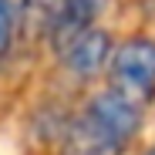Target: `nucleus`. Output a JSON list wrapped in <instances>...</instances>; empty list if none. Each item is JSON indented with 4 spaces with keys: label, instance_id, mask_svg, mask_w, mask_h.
Wrapping results in <instances>:
<instances>
[{
    "label": "nucleus",
    "instance_id": "nucleus-1",
    "mask_svg": "<svg viewBox=\"0 0 155 155\" xmlns=\"http://www.w3.org/2000/svg\"><path fill=\"white\" fill-rule=\"evenodd\" d=\"M142 125V105L108 88L88 98L68 135V155H121Z\"/></svg>",
    "mask_w": 155,
    "mask_h": 155
},
{
    "label": "nucleus",
    "instance_id": "nucleus-2",
    "mask_svg": "<svg viewBox=\"0 0 155 155\" xmlns=\"http://www.w3.org/2000/svg\"><path fill=\"white\" fill-rule=\"evenodd\" d=\"M111 88L121 91L125 98L145 101L155 98V41L148 37H128L125 44L115 47V54L108 61Z\"/></svg>",
    "mask_w": 155,
    "mask_h": 155
},
{
    "label": "nucleus",
    "instance_id": "nucleus-3",
    "mask_svg": "<svg viewBox=\"0 0 155 155\" xmlns=\"http://www.w3.org/2000/svg\"><path fill=\"white\" fill-rule=\"evenodd\" d=\"M111 54H115V47H111L108 34H105V31H98V27H91L88 34L78 37L71 47L61 51L64 68H68L74 78H94L101 68H108Z\"/></svg>",
    "mask_w": 155,
    "mask_h": 155
},
{
    "label": "nucleus",
    "instance_id": "nucleus-4",
    "mask_svg": "<svg viewBox=\"0 0 155 155\" xmlns=\"http://www.w3.org/2000/svg\"><path fill=\"white\" fill-rule=\"evenodd\" d=\"M94 17H98V0H64L51 14V44L58 51L71 47L81 34L94 27Z\"/></svg>",
    "mask_w": 155,
    "mask_h": 155
},
{
    "label": "nucleus",
    "instance_id": "nucleus-5",
    "mask_svg": "<svg viewBox=\"0 0 155 155\" xmlns=\"http://www.w3.org/2000/svg\"><path fill=\"white\" fill-rule=\"evenodd\" d=\"M14 24H17V0H0V58L7 54L14 41Z\"/></svg>",
    "mask_w": 155,
    "mask_h": 155
},
{
    "label": "nucleus",
    "instance_id": "nucleus-6",
    "mask_svg": "<svg viewBox=\"0 0 155 155\" xmlns=\"http://www.w3.org/2000/svg\"><path fill=\"white\" fill-rule=\"evenodd\" d=\"M31 4H34V7H51V14H54V10L64 4V0H31Z\"/></svg>",
    "mask_w": 155,
    "mask_h": 155
},
{
    "label": "nucleus",
    "instance_id": "nucleus-7",
    "mask_svg": "<svg viewBox=\"0 0 155 155\" xmlns=\"http://www.w3.org/2000/svg\"><path fill=\"white\" fill-rule=\"evenodd\" d=\"M148 155H155V148H152V152H148Z\"/></svg>",
    "mask_w": 155,
    "mask_h": 155
}]
</instances>
